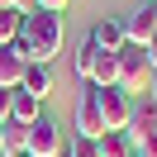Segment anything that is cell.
<instances>
[{
    "label": "cell",
    "mask_w": 157,
    "mask_h": 157,
    "mask_svg": "<svg viewBox=\"0 0 157 157\" xmlns=\"http://www.w3.org/2000/svg\"><path fill=\"white\" fill-rule=\"evenodd\" d=\"M143 57H147V67H152V76H157V29H152V38L143 43Z\"/></svg>",
    "instance_id": "18"
},
{
    "label": "cell",
    "mask_w": 157,
    "mask_h": 157,
    "mask_svg": "<svg viewBox=\"0 0 157 157\" xmlns=\"http://www.w3.org/2000/svg\"><path fill=\"white\" fill-rule=\"evenodd\" d=\"M14 157H29V152H14Z\"/></svg>",
    "instance_id": "24"
},
{
    "label": "cell",
    "mask_w": 157,
    "mask_h": 157,
    "mask_svg": "<svg viewBox=\"0 0 157 157\" xmlns=\"http://www.w3.org/2000/svg\"><path fill=\"white\" fill-rule=\"evenodd\" d=\"M33 5H38V10H48V14H62L71 0H33Z\"/></svg>",
    "instance_id": "20"
},
{
    "label": "cell",
    "mask_w": 157,
    "mask_h": 157,
    "mask_svg": "<svg viewBox=\"0 0 157 157\" xmlns=\"http://www.w3.org/2000/svg\"><path fill=\"white\" fill-rule=\"evenodd\" d=\"M10 95H14V90H5V86H0V124L10 119Z\"/></svg>",
    "instance_id": "21"
},
{
    "label": "cell",
    "mask_w": 157,
    "mask_h": 157,
    "mask_svg": "<svg viewBox=\"0 0 157 157\" xmlns=\"http://www.w3.org/2000/svg\"><path fill=\"white\" fill-rule=\"evenodd\" d=\"M95 105H100V119H105V133L109 128H128V119H133V95L119 86H95Z\"/></svg>",
    "instance_id": "3"
},
{
    "label": "cell",
    "mask_w": 157,
    "mask_h": 157,
    "mask_svg": "<svg viewBox=\"0 0 157 157\" xmlns=\"http://www.w3.org/2000/svg\"><path fill=\"white\" fill-rule=\"evenodd\" d=\"M29 147V124H14V119H5V143H0V152L5 157H14V152H24Z\"/></svg>",
    "instance_id": "15"
},
{
    "label": "cell",
    "mask_w": 157,
    "mask_h": 157,
    "mask_svg": "<svg viewBox=\"0 0 157 157\" xmlns=\"http://www.w3.org/2000/svg\"><path fill=\"white\" fill-rule=\"evenodd\" d=\"M38 114H43V100H33L29 90H14L10 95V119L14 124H33Z\"/></svg>",
    "instance_id": "11"
},
{
    "label": "cell",
    "mask_w": 157,
    "mask_h": 157,
    "mask_svg": "<svg viewBox=\"0 0 157 157\" xmlns=\"http://www.w3.org/2000/svg\"><path fill=\"white\" fill-rule=\"evenodd\" d=\"M86 38L90 43H95V48L100 52H119V48H124V19H95V24H90V33H86Z\"/></svg>",
    "instance_id": "7"
},
{
    "label": "cell",
    "mask_w": 157,
    "mask_h": 157,
    "mask_svg": "<svg viewBox=\"0 0 157 157\" xmlns=\"http://www.w3.org/2000/svg\"><path fill=\"white\" fill-rule=\"evenodd\" d=\"M152 29H157V10H152V5H143V10H133V14L124 19V38L138 43V48L152 38Z\"/></svg>",
    "instance_id": "9"
},
{
    "label": "cell",
    "mask_w": 157,
    "mask_h": 157,
    "mask_svg": "<svg viewBox=\"0 0 157 157\" xmlns=\"http://www.w3.org/2000/svg\"><path fill=\"white\" fill-rule=\"evenodd\" d=\"M62 152H67V157H100V143H95V138H81V133H71Z\"/></svg>",
    "instance_id": "17"
},
{
    "label": "cell",
    "mask_w": 157,
    "mask_h": 157,
    "mask_svg": "<svg viewBox=\"0 0 157 157\" xmlns=\"http://www.w3.org/2000/svg\"><path fill=\"white\" fill-rule=\"evenodd\" d=\"M128 157H138V152H128Z\"/></svg>",
    "instance_id": "27"
},
{
    "label": "cell",
    "mask_w": 157,
    "mask_h": 157,
    "mask_svg": "<svg viewBox=\"0 0 157 157\" xmlns=\"http://www.w3.org/2000/svg\"><path fill=\"white\" fill-rule=\"evenodd\" d=\"M76 133L81 138H100L105 133V119H100V105H95V86L81 90V100H76Z\"/></svg>",
    "instance_id": "6"
},
{
    "label": "cell",
    "mask_w": 157,
    "mask_h": 157,
    "mask_svg": "<svg viewBox=\"0 0 157 157\" xmlns=\"http://www.w3.org/2000/svg\"><path fill=\"white\" fill-rule=\"evenodd\" d=\"M152 90H157V76H152Z\"/></svg>",
    "instance_id": "25"
},
{
    "label": "cell",
    "mask_w": 157,
    "mask_h": 157,
    "mask_svg": "<svg viewBox=\"0 0 157 157\" xmlns=\"http://www.w3.org/2000/svg\"><path fill=\"white\" fill-rule=\"evenodd\" d=\"M114 81H119V52H100L86 86H100V90H105V86H114Z\"/></svg>",
    "instance_id": "12"
},
{
    "label": "cell",
    "mask_w": 157,
    "mask_h": 157,
    "mask_svg": "<svg viewBox=\"0 0 157 157\" xmlns=\"http://www.w3.org/2000/svg\"><path fill=\"white\" fill-rule=\"evenodd\" d=\"M62 157H67V152H62Z\"/></svg>",
    "instance_id": "28"
},
{
    "label": "cell",
    "mask_w": 157,
    "mask_h": 157,
    "mask_svg": "<svg viewBox=\"0 0 157 157\" xmlns=\"http://www.w3.org/2000/svg\"><path fill=\"white\" fill-rule=\"evenodd\" d=\"M0 157H5V152H0Z\"/></svg>",
    "instance_id": "29"
},
{
    "label": "cell",
    "mask_w": 157,
    "mask_h": 157,
    "mask_svg": "<svg viewBox=\"0 0 157 157\" xmlns=\"http://www.w3.org/2000/svg\"><path fill=\"white\" fill-rule=\"evenodd\" d=\"M24 67H29V57H24L14 43H5V48H0V86H5V90H19Z\"/></svg>",
    "instance_id": "8"
},
{
    "label": "cell",
    "mask_w": 157,
    "mask_h": 157,
    "mask_svg": "<svg viewBox=\"0 0 157 157\" xmlns=\"http://www.w3.org/2000/svg\"><path fill=\"white\" fill-rule=\"evenodd\" d=\"M0 143H5V124H0Z\"/></svg>",
    "instance_id": "23"
},
{
    "label": "cell",
    "mask_w": 157,
    "mask_h": 157,
    "mask_svg": "<svg viewBox=\"0 0 157 157\" xmlns=\"http://www.w3.org/2000/svg\"><path fill=\"white\" fill-rule=\"evenodd\" d=\"M19 29H24V14L19 10H0V48L19 38Z\"/></svg>",
    "instance_id": "16"
},
{
    "label": "cell",
    "mask_w": 157,
    "mask_h": 157,
    "mask_svg": "<svg viewBox=\"0 0 157 157\" xmlns=\"http://www.w3.org/2000/svg\"><path fill=\"white\" fill-rule=\"evenodd\" d=\"M95 57H100V48H95V43H76V52H71V71H76V76L81 81H90V71H95Z\"/></svg>",
    "instance_id": "14"
},
{
    "label": "cell",
    "mask_w": 157,
    "mask_h": 157,
    "mask_svg": "<svg viewBox=\"0 0 157 157\" xmlns=\"http://www.w3.org/2000/svg\"><path fill=\"white\" fill-rule=\"evenodd\" d=\"M133 152H138V157H157V138H147V143H138Z\"/></svg>",
    "instance_id": "22"
},
{
    "label": "cell",
    "mask_w": 157,
    "mask_h": 157,
    "mask_svg": "<svg viewBox=\"0 0 157 157\" xmlns=\"http://www.w3.org/2000/svg\"><path fill=\"white\" fill-rule=\"evenodd\" d=\"M128 138H133V147H138V143H147V138H157V100H152V95H143V100L133 105Z\"/></svg>",
    "instance_id": "5"
},
{
    "label": "cell",
    "mask_w": 157,
    "mask_h": 157,
    "mask_svg": "<svg viewBox=\"0 0 157 157\" xmlns=\"http://www.w3.org/2000/svg\"><path fill=\"white\" fill-rule=\"evenodd\" d=\"M114 86L128 90V95H147L152 90V67H147V57H143L138 43H124L119 48V81Z\"/></svg>",
    "instance_id": "2"
},
{
    "label": "cell",
    "mask_w": 157,
    "mask_h": 157,
    "mask_svg": "<svg viewBox=\"0 0 157 157\" xmlns=\"http://www.w3.org/2000/svg\"><path fill=\"white\" fill-rule=\"evenodd\" d=\"M14 48L29 62H52L62 52V14H48V10L24 14V29H19V38H14Z\"/></svg>",
    "instance_id": "1"
},
{
    "label": "cell",
    "mask_w": 157,
    "mask_h": 157,
    "mask_svg": "<svg viewBox=\"0 0 157 157\" xmlns=\"http://www.w3.org/2000/svg\"><path fill=\"white\" fill-rule=\"evenodd\" d=\"M0 10H19V14H33L38 5H33V0H0Z\"/></svg>",
    "instance_id": "19"
},
{
    "label": "cell",
    "mask_w": 157,
    "mask_h": 157,
    "mask_svg": "<svg viewBox=\"0 0 157 157\" xmlns=\"http://www.w3.org/2000/svg\"><path fill=\"white\" fill-rule=\"evenodd\" d=\"M152 10H157V0H152Z\"/></svg>",
    "instance_id": "26"
},
{
    "label": "cell",
    "mask_w": 157,
    "mask_h": 157,
    "mask_svg": "<svg viewBox=\"0 0 157 157\" xmlns=\"http://www.w3.org/2000/svg\"><path fill=\"white\" fill-rule=\"evenodd\" d=\"M95 143H100V157H128V152H133L128 128H109V133H100Z\"/></svg>",
    "instance_id": "13"
},
{
    "label": "cell",
    "mask_w": 157,
    "mask_h": 157,
    "mask_svg": "<svg viewBox=\"0 0 157 157\" xmlns=\"http://www.w3.org/2000/svg\"><path fill=\"white\" fill-rule=\"evenodd\" d=\"M19 90H29L33 100H48V95H52V71H48V62H29Z\"/></svg>",
    "instance_id": "10"
},
{
    "label": "cell",
    "mask_w": 157,
    "mask_h": 157,
    "mask_svg": "<svg viewBox=\"0 0 157 157\" xmlns=\"http://www.w3.org/2000/svg\"><path fill=\"white\" fill-rule=\"evenodd\" d=\"M62 128H57V119H48V114H38L29 124V147H24V152L29 157H62Z\"/></svg>",
    "instance_id": "4"
}]
</instances>
